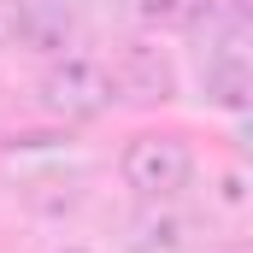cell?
Returning <instances> with one entry per match:
<instances>
[{
	"instance_id": "cell-1",
	"label": "cell",
	"mask_w": 253,
	"mask_h": 253,
	"mask_svg": "<svg viewBox=\"0 0 253 253\" xmlns=\"http://www.w3.org/2000/svg\"><path fill=\"white\" fill-rule=\"evenodd\" d=\"M194 171H200L194 147L171 129H141L118 153V177L135 200H183L194 189Z\"/></svg>"
},
{
	"instance_id": "cell-5",
	"label": "cell",
	"mask_w": 253,
	"mask_h": 253,
	"mask_svg": "<svg viewBox=\"0 0 253 253\" xmlns=\"http://www.w3.org/2000/svg\"><path fill=\"white\" fill-rule=\"evenodd\" d=\"M141 36H200L218 24V0H135Z\"/></svg>"
},
{
	"instance_id": "cell-8",
	"label": "cell",
	"mask_w": 253,
	"mask_h": 253,
	"mask_svg": "<svg viewBox=\"0 0 253 253\" xmlns=\"http://www.w3.org/2000/svg\"><path fill=\"white\" fill-rule=\"evenodd\" d=\"M24 12H30V0H0V53L24 47Z\"/></svg>"
},
{
	"instance_id": "cell-7",
	"label": "cell",
	"mask_w": 253,
	"mask_h": 253,
	"mask_svg": "<svg viewBox=\"0 0 253 253\" xmlns=\"http://www.w3.org/2000/svg\"><path fill=\"white\" fill-rule=\"evenodd\" d=\"M147 212L129 224V248L135 253H177V248H189V218H177L171 206L177 200H141Z\"/></svg>"
},
{
	"instance_id": "cell-2",
	"label": "cell",
	"mask_w": 253,
	"mask_h": 253,
	"mask_svg": "<svg viewBox=\"0 0 253 253\" xmlns=\"http://www.w3.org/2000/svg\"><path fill=\"white\" fill-rule=\"evenodd\" d=\"M106 88H112V106H165L177 100V59L159 47V36H124L112 42L106 53Z\"/></svg>"
},
{
	"instance_id": "cell-4",
	"label": "cell",
	"mask_w": 253,
	"mask_h": 253,
	"mask_svg": "<svg viewBox=\"0 0 253 253\" xmlns=\"http://www.w3.org/2000/svg\"><path fill=\"white\" fill-rule=\"evenodd\" d=\"M200 94L218 112H242L248 106V53H242V18L224 24V36H212L200 47Z\"/></svg>"
},
{
	"instance_id": "cell-6",
	"label": "cell",
	"mask_w": 253,
	"mask_h": 253,
	"mask_svg": "<svg viewBox=\"0 0 253 253\" xmlns=\"http://www.w3.org/2000/svg\"><path fill=\"white\" fill-rule=\"evenodd\" d=\"M24 47H36L47 59L77 47V12H71V0H30V12H24Z\"/></svg>"
},
{
	"instance_id": "cell-9",
	"label": "cell",
	"mask_w": 253,
	"mask_h": 253,
	"mask_svg": "<svg viewBox=\"0 0 253 253\" xmlns=\"http://www.w3.org/2000/svg\"><path fill=\"white\" fill-rule=\"evenodd\" d=\"M59 253H94V248H59Z\"/></svg>"
},
{
	"instance_id": "cell-3",
	"label": "cell",
	"mask_w": 253,
	"mask_h": 253,
	"mask_svg": "<svg viewBox=\"0 0 253 253\" xmlns=\"http://www.w3.org/2000/svg\"><path fill=\"white\" fill-rule=\"evenodd\" d=\"M36 100H42V112H53L65 124H88V118H100V112H112V88H106V65L94 59V53H53L47 71H42V83H36Z\"/></svg>"
}]
</instances>
